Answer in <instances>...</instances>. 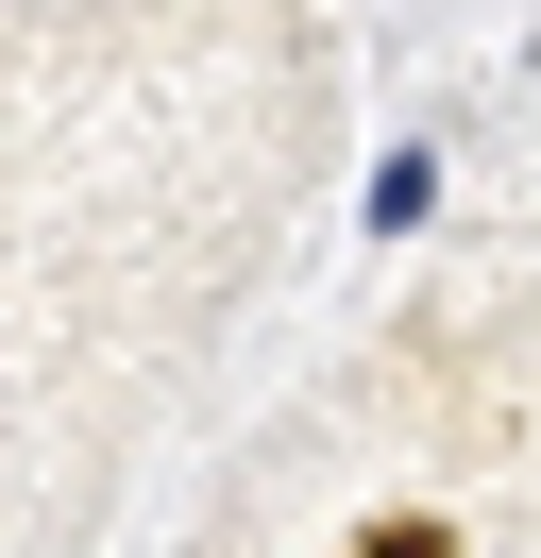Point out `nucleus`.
I'll list each match as a JSON object with an SVG mask.
<instances>
[{"mask_svg":"<svg viewBox=\"0 0 541 558\" xmlns=\"http://www.w3.org/2000/svg\"><path fill=\"white\" fill-rule=\"evenodd\" d=\"M440 220V153H389V170H372V238H423Z\"/></svg>","mask_w":541,"mask_h":558,"instance_id":"obj_2","label":"nucleus"},{"mask_svg":"<svg viewBox=\"0 0 541 558\" xmlns=\"http://www.w3.org/2000/svg\"><path fill=\"white\" fill-rule=\"evenodd\" d=\"M338 558H473V524H457V508H372Z\"/></svg>","mask_w":541,"mask_h":558,"instance_id":"obj_1","label":"nucleus"}]
</instances>
